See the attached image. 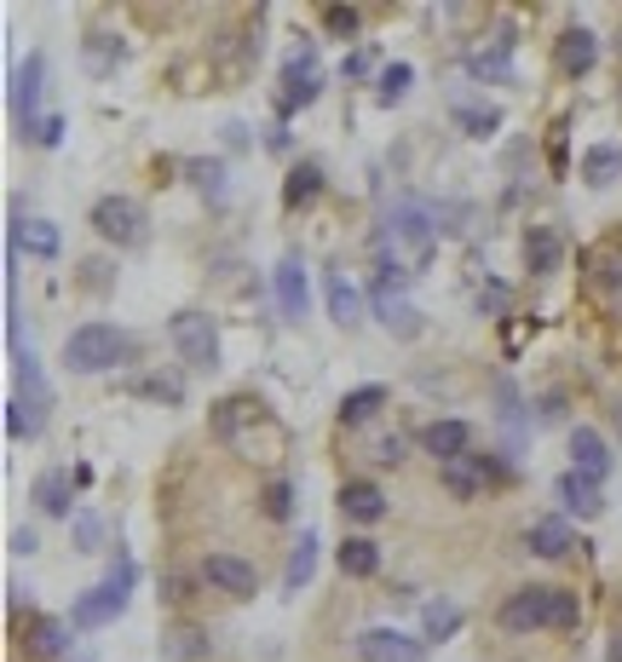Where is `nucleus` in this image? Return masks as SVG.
<instances>
[{"label": "nucleus", "instance_id": "58836bf2", "mask_svg": "<svg viewBox=\"0 0 622 662\" xmlns=\"http://www.w3.org/2000/svg\"><path fill=\"white\" fill-rule=\"evenodd\" d=\"M259 501H266V519H289V513H294V484H289V478H271Z\"/></svg>", "mask_w": 622, "mask_h": 662}, {"label": "nucleus", "instance_id": "3c124183", "mask_svg": "<svg viewBox=\"0 0 622 662\" xmlns=\"http://www.w3.org/2000/svg\"><path fill=\"white\" fill-rule=\"evenodd\" d=\"M616 432H622V410H616Z\"/></svg>", "mask_w": 622, "mask_h": 662}, {"label": "nucleus", "instance_id": "49530a36", "mask_svg": "<svg viewBox=\"0 0 622 662\" xmlns=\"http://www.w3.org/2000/svg\"><path fill=\"white\" fill-rule=\"evenodd\" d=\"M82 271H87V276H82V283H87L93 294H104V289H110V265H104V260H87Z\"/></svg>", "mask_w": 622, "mask_h": 662}, {"label": "nucleus", "instance_id": "e433bc0d", "mask_svg": "<svg viewBox=\"0 0 622 662\" xmlns=\"http://www.w3.org/2000/svg\"><path fill=\"white\" fill-rule=\"evenodd\" d=\"M116 64H121V41H116V35H104V30H98V35H87V69L110 75Z\"/></svg>", "mask_w": 622, "mask_h": 662}, {"label": "nucleus", "instance_id": "37998d69", "mask_svg": "<svg viewBox=\"0 0 622 662\" xmlns=\"http://www.w3.org/2000/svg\"><path fill=\"white\" fill-rule=\"evenodd\" d=\"M191 576H162V605H191Z\"/></svg>", "mask_w": 622, "mask_h": 662}, {"label": "nucleus", "instance_id": "f704fd0d", "mask_svg": "<svg viewBox=\"0 0 622 662\" xmlns=\"http://www.w3.org/2000/svg\"><path fill=\"white\" fill-rule=\"evenodd\" d=\"M41 426H46V410H41V403H23V398L7 403V432H12V438H35Z\"/></svg>", "mask_w": 622, "mask_h": 662}, {"label": "nucleus", "instance_id": "9d476101", "mask_svg": "<svg viewBox=\"0 0 622 662\" xmlns=\"http://www.w3.org/2000/svg\"><path fill=\"white\" fill-rule=\"evenodd\" d=\"M357 656L363 662H427V640H409L398 628H363Z\"/></svg>", "mask_w": 622, "mask_h": 662}, {"label": "nucleus", "instance_id": "de8ad7c7", "mask_svg": "<svg viewBox=\"0 0 622 662\" xmlns=\"http://www.w3.org/2000/svg\"><path fill=\"white\" fill-rule=\"evenodd\" d=\"M35 547H41V536H35V530H12V553H18V558H30Z\"/></svg>", "mask_w": 622, "mask_h": 662}, {"label": "nucleus", "instance_id": "4c0bfd02", "mask_svg": "<svg viewBox=\"0 0 622 662\" xmlns=\"http://www.w3.org/2000/svg\"><path fill=\"white\" fill-rule=\"evenodd\" d=\"M139 398H156V403H185V380H173V375H150L133 387Z\"/></svg>", "mask_w": 622, "mask_h": 662}, {"label": "nucleus", "instance_id": "c9c22d12", "mask_svg": "<svg viewBox=\"0 0 622 662\" xmlns=\"http://www.w3.org/2000/svg\"><path fill=\"white\" fill-rule=\"evenodd\" d=\"M409 87H415V69H409V64H386V69L375 75V98H380V105H398Z\"/></svg>", "mask_w": 622, "mask_h": 662}, {"label": "nucleus", "instance_id": "f03ea898", "mask_svg": "<svg viewBox=\"0 0 622 662\" xmlns=\"http://www.w3.org/2000/svg\"><path fill=\"white\" fill-rule=\"evenodd\" d=\"M577 617H582V605H577V594H565V588H518L502 605V628H513V633L577 628Z\"/></svg>", "mask_w": 622, "mask_h": 662}, {"label": "nucleus", "instance_id": "c756f323", "mask_svg": "<svg viewBox=\"0 0 622 662\" xmlns=\"http://www.w3.org/2000/svg\"><path fill=\"white\" fill-rule=\"evenodd\" d=\"M616 173H622V150H611V144H593L588 156H582V180H588L593 191H605Z\"/></svg>", "mask_w": 622, "mask_h": 662}, {"label": "nucleus", "instance_id": "ea45409f", "mask_svg": "<svg viewBox=\"0 0 622 662\" xmlns=\"http://www.w3.org/2000/svg\"><path fill=\"white\" fill-rule=\"evenodd\" d=\"M357 23H363L357 7H323V30H329L334 41H352V35H357Z\"/></svg>", "mask_w": 622, "mask_h": 662}, {"label": "nucleus", "instance_id": "b1692460", "mask_svg": "<svg viewBox=\"0 0 622 662\" xmlns=\"http://www.w3.org/2000/svg\"><path fill=\"white\" fill-rule=\"evenodd\" d=\"M75 473H41L35 478V501H41V513H52V519H69L75 513Z\"/></svg>", "mask_w": 622, "mask_h": 662}, {"label": "nucleus", "instance_id": "a18cd8bd", "mask_svg": "<svg viewBox=\"0 0 622 662\" xmlns=\"http://www.w3.org/2000/svg\"><path fill=\"white\" fill-rule=\"evenodd\" d=\"M404 449H409V438H404V432H398V438H380V444H375V462H386V467H393V462H404Z\"/></svg>", "mask_w": 622, "mask_h": 662}, {"label": "nucleus", "instance_id": "79ce46f5", "mask_svg": "<svg viewBox=\"0 0 622 662\" xmlns=\"http://www.w3.org/2000/svg\"><path fill=\"white\" fill-rule=\"evenodd\" d=\"M479 305H484V317H507V312H513V294H507L502 283H484Z\"/></svg>", "mask_w": 622, "mask_h": 662}, {"label": "nucleus", "instance_id": "393cba45", "mask_svg": "<svg viewBox=\"0 0 622 662\" xmlns=\"http://www.w3.org/2000/svg\"><path fill=\"white\" fill-rule=\"evenodd\" d=\"M525 542H530L536 558H565L570 547H577V536H570L565 519H536V524L525 530Z\"/></svg>", "mask_w": 622, "mask_h": 662}, {"label": "nucleus", "instance_id": "aec40b11", "mask_svg": "<svg viewBox=\"0 0 622 662\" xmlns=\"http://www.w3.org/2000/svg\"><path fill=\"white\" fill-rule=\"evenodd\" d=\"M341 513L357 519V524H380L386 519V496L369 478H352V484H341Z\"/></svg>", "mask_w": 622, "mask_h": 662}, {"label": "nucleus", "instance_id": "39448f33", "mask_svg": "<svg viewBox=\"0 0 622 662\" xmlns=\"http://www.w3.org/2000/svg\"><path fill=\"white\" fill-rule=\"evenodd\" d=\"M87 219H93V231L104 242H116V248H139L144 242V208L133 196H98Z\"/></svg>", "mask_w": 622, "mask_h": 662}, {"label": "nucleus", "instance_id": "423d86ee", "mask_svg": "<svg viewBox=\"0 0 622 662\" xmlns=\"http://www.w3.org/2000/svg\"><path fill=\"white\" fill-rule=\"evenodd\" d=\"M168 340L179 346V358H185L191 369H214L219 363V328L207 312H179L168 323Z\"/></svg>", "mask_w": 622, "mask_h": 662}, {"label": "nucleus", "instance_id": "a19ab883", "mask_svg": "<svg viewBox=\"0 0 622 662\" xmlns=\"http://www.w3.org/2000/svg\"><path fill=\"white\" fill-rule=\"evenodd\" d=\"M98 542H104V524H98V513H87V507H82V513H75V547L98 553Z\"/></svg>", "mask_w": 622, "mask_h": 662}, {"label": "nucleus", "instance_id": "7c9ffc66", "mask_svg": "<svg viewBox=\"0 0 622 662\" xmlns=\"http://www.w3.org/2000/svg\"><path fill=\"white\" fill-rule=\"evenodd\" d=\"M185 180H191L207 202H225V162H214V156H191V162H185Z\"/></svg>", "mask_w": 622, "mask_h": 662}, {"label": "nucleus", "instance_id": "0eeeda50", "mask_svg": "<svg viewBox=\"0 0 622 662\" xmlns=\"http://www.w3.org/2000/svg\"><path fill=\"white\" fill-rule=\"evenodd\" d=\"M393 260H380V276H375V317H380V328H386V335H393V340H415V335H421V312H415V305L393 289Z\"/></svg>", "mask_w": 622, "mask_h": 662}, {"label": "nucleus", "instance_id": "f3484780", "mask_svg": "<svg viewBox=\"0 0 622 662\" xmlns=\"http://www.w3.org/2000/svg\"><path fill=\"white\" fill-rule=\"evenodd\" d=\"M467 69H473L479 82H507V75H513V41L507 35L479 41L473 53H467Z\"/></svg>", "mask_w": 622, "mask_h": 662}, {"label": "nucleus", "instance_id": "ddd939ff", "mask_svg": "<svg viewBox=\"0 0 622 662\" xmlns=\"http://www.w3.org/2000/svg\"><path fill=\"white\" fill-rule=\"evenodd\" d=\"M41 82H46V58L41 53H30L18 64V82H12V105H18V127H23V139L41 127V116H35V105H41Z\"/></svg>", "mask_w": 622, "mask_h": 662}, {"label": "nucleus", "instance_id": "8fccbe9b", "mask_svg": "<svg viewBox=\"0 0 622 662\" xmlns=\"http://www.w3.org/2000/svg\"><path fill=\"white\" fill-rule=\"evenodd\" d=\"M611 662H622V640H616V645H611Z\"/></svg>", "mask_w": 622, "mask_h": 662}, {"label": "nucleus", "instance_id": "a211bd4d", "mask_svg": "<svg viewBox=\"0 0 622 662\" xmlns=\"http://www.w3.org/2000/svg\"><path fill=\"white\" fill-rule=\"evenodd\" d=\"M12 248H23L30 260H58V248H64V237H58V225L52 219H12Z\"/></svg>", "mask_w": 622, "mask_h": 662}, {"label": "nucleus", "instance_id": "412c9836", "mask_svg": "<svg viewBox=\"0 0 622 662\" xmlns=\"http://www.w3.org/2000/svg\"><path fill=\"white\" fill-rule=\"evenodd\" d=\"M570 462H577V473L588 478H605L611 473V449L593 426H570Z\"/></svg>", "mask_w": 622, "mask_h": 662}, {"label": "nucleus", "instance_id": "5701e85b", "mask_svg": "<svg viewBox=\"0 0 622 662\" xmlns=\"http://www.w3.org/2000/svg\"><path fill=\"white\" fill-rule=\"evenodd\" d=\"M559 253H565V237L554 231V225H530L525 231V271H536V276L559 271Z\"/></svg>", "mask_w": 622, "mask_h": 662}, {"label": "nucleus", "instance_id": "cd10ccee", "mask_svg": "<svg viewBox=\"0 0 622 662\" xmlns=\"http://www.w3.org/2000/svg\"><path fill=\"white\" fill-rule=\"evenodd\" d=\"M455 628H461V605H455V599H427V605H421V640H427V645L450 640Z\"/></svg>", "mask_w": 622, "mask_h": 662}, {"label": "nucleus", "instance_id": "7ed1b4c3", "mask_svg": "<svg viewBox=\"0 0 622 662\" xmlns=\"http://www.w3.org/2000/svg\"><path fill=\"white\" fill-rule=\"evenodd\" d=\"M133 558L127 553H116L110 558V576L98 582V588H87L82 599H75V610H69V628H104V622H116L121 617V605H127V594H133Z\"/></svg>", "mask_w": 622, "mask_h": 662}, {"label": "nucleus", "instance_id": "4be33fe9", "mask_svg": "<svg viewBox=\"0 0 622 662\" xmlns=\"http://www.w3.org/2000/svg\"><path fill=\"white\" fill-rule=\"evenodd\" d=\"M162 656L168 662H202L207 656V628L202 622H168L162 628Z\"/></svg>", "mask_w": 622, "mask_h": 662}, {"label": "nucleus", "instance_id": "473e14b6", "mask_svg": "<svg viewBox=\"0 0 622 662\" xmlns=\"http://www.w3.org/2000/svg\"><path fill=\"white\" fill-rule=\"evenodd\" d=\"M380 403H386V387H357V392H346V398H341V421H346V426H357V421H369V415L380 410Z\"/></svg>", "mask_w": 622, "mask_h": 662}, {"label": "nucleus", "instance_id": "9b49d317", "mask_svg": "<svg viewBox=\"0 0 622 662\" xmlns=\"http://www.w3.org/2000/svg\"><path fill=\"white\" fill-rule=\"evenodd\" d=\"M202 582H207L214 594H230V599H248V594L259 588L254 565H248V558H237V553H207V558H202Z\"/></svg>", "mask_w": 622, "mask_h": 662}, {"label": "nucleus", "instance_id": "f257e3e1", "mask_svg": "<svg viewBox=\"0 0 622 662\" xmlns=\"http://www.w3.org/2000/svg\"><path fill=\"white\" fill-rule=\"evenodd\" d=\"M438 253V225L421 202H398L393 214H386V231H380V260H393L398 271H427Z\"/></svg>", "mask_w": 622, "mask_h": 662}, {"label": "nucleus", "instance_id": "20e7f679", "mask_svg": "<svg viewBox=\"0 0 622 662\" xmlns=\"http://www.w3.org/2000/svg\"><path fill=\"white\" fill-rule=\"evenodd\" d=\"M127 351H133V340H127L121 328H110V323H82V328L64 340V363H69L75 375H104V369H116Z\"/></svg>", "mask_w": 622, "mask_h": 662}, {"label": "nucleus", "instance_id": "09e8293b", "mask_svg": "<svg viewBox=\"0 0 622 662\" xmlns=\"http://www.w3.org/2000/svg\"><path fill=\"white\" fill-rule=\"evenodd\" d=\"M341 75H346V82H357V75H369V53H346Z\"/></svg>", "mask_w": 622, "mask_h": 662}, {"label": "nucleus", "instance_id": "f8f14e48", "mask_svg": "<svg viewBox=\"0 0 622 662\" xmlns=\"http://www.w3.org/2000/svg\"><path fill=\"white\" fill-rule=\"evenodd\" d=\"M554 64L559 75H570V82H582V75L600 64V41H593V30H582V23H570V30L554 41Z\"/></svg>", "mask_w": 622, "mask_h": 662}, {"label": "nucleus", "instance_id": "a878e982", "mask_svg": "<svg viewBox=\"0 0 622 662\" xmlns=\"http://www.w3.org/2000/svg\"><path fill=\"white\" fill-rule=\"evenodd\" d=\"M334 565H341L352 582H369V576L380 571V547H375L369 536H346L341 553H334Z\"/></svg>", "mask_w": 622, "mask_h": 662}, {"label": "nucleus", "instance_id": "6e6552de", "mask_svg": "<svg viewBox=\"0 0 622 662\" xmlns=\"http://www.w3.org/2000/svg\"><path fill=\"white\" fill-rule=\"evenodd\" d=\"M323 93V69H318V53H294L289 58V69H282V93H277V116H294V110H305L311 98Z\"/></svg>", "mask_w": 622, "mask_h": 662}, {"label": "nucleus", "instance_id": "2eb2a0df", "mask_svg": "<svg viewBox=\"0 0 622 662\" xmlns=\"http://www.w3.org/2000/svg\"><path fill=\"white\" fill-rule=\"evenodd\" d=\"M271 283H277V305H282V317H289V323H305V265L294 260V253H282V260H277Z\"/></svg>", "mask_w": 622, "mask_h": 662}, {"label": "nucleus", "instance_id": "c03bdc74", "mask_svg": "<svg viewBox=\"0 0 622 662\" xmlns=\"http://www.w3.org/2000/svg\"><path fill=\"white\" fill-rule=\"evenodd\" d=\"M41 150H52V144H58L64 139V116H41V127H35V133H30Z\"/></svg>", "mask_w": 622, "mask_h": 662}, {"label": "nucleus", "instance_id": "dca6fc26", "mask_svg": "<svg viewBox=\"0 0 622 662\" xmlns=\"http://www.w3.org/2000/svg\"><path fill=\"white\" fill-rule=\"evenodd\" d=\"M421 444L427 455H438V467L444 462H455V455H467L473 449V432H467V421H432V426H421Z\"/></svg>", "mask_w": 622, "mask_h": 662}, {"label": "nucleus", "instance_id": "4468645a", "mask_svg": "<svg viewBox=\"0 0 622 662\" xmlns=\"http://www.w3.org/2000/svg\"><path fill=\"white\" fill-rule=\"evenodd\" d=\"M559 501H565V513H577V519H600L605 513V478H588L570 467L559 478Z\"/></svg>", "mask_w": 622, "mask_h": 662}, {"label": "nucleus", "instance_id": "6ab92c4d", "mask_svg": "<svg viewBox=\"0 0 622 662\" xmlns=\"http://www.w3.org/2000/svg\"><path fill=\"white\" fill-rule=\"evenodd\" d=\"M23 651H30L35 662L64 656V651H69V622H58V617H35L30 628H23Z\"/></svg>", "mask_w": 622, "mask_h": 662}, {"label": "nucleus", "instance_id": "1a4fd4ad", "mask_svg": "<svg viewBox=\"0 0 622 662\" xmlns=\"http://www.w3.org/2000/svg\"><path fill=\"white\" fill-rule=\"evenodd\" d=\"M438 473H444V490H450L455 501H473L490 478H507V467L496 462V455H473V449L455 455V462H444Z\"/></svg>", "mask_w": 622, "mask_h": 662}, {"label": "nucleus", "instance_id": "72a5a7b5", "mask_svg": "<svg viewBox=\"0 0 622 662\" xmlns=\"http://www.w3.org/2000/svg\"><path fill=\"white\" fill-rule=\"evenodd\" d=\"M455 127H461L467 139H490V133L502 127V110H490V105H461V110H455Z\"/></svg>", "mask_w": 622, "mask_h": 662}, {"label": "nucleus", "instance_id": "bb28decb", "mask_svg": "<svg viewBox=\"0 0 622 662\" xmlns=\"http://www.w3.org/2000/svg\"><path fill=\"white\" fill-rule=\"evenodd\" d=\"M323 289H329V317L341 323V328H357V323H363V294L346 283L341 271H329V283H323Z\"/></svg>", "mask_w": 622, "mask_h": 662}, {"label": "nucleus", "instance_id": "c85d7f7f", "mask_svg": "<svg viewBox=\"0 0 622 662\" xmlns=\"http://www.w3.org/2000/svg\"><path fill=\"white\" fill-rule=\"evenodd\" d=\"M311 571H318V536L305 530V536L289 547V571H282V588H289V594H300L305 582H311Z\"/></svg>", "mask_w": 622, "mask_h": 662}, {"label": "nucleus", "instance_id": "2f4dec72", "mask_svg": "<svg viewBox=\"0 0 622 662\" xmlns=\"http://www.w3.org/2000/svg\"><path fill=\"white\" fill-rule=\"evenodd\" d=\"M318 191H323V167H318V162H294V167H289V185H282V202L300 208V202H311Z\"/></svg>", "mask_w": 622, "mask_h": 662}]
</instances>
